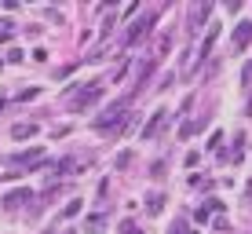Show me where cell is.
Here are the masks:
<instances>
[{
	"instance_id": "11",
	"label": "cell",
	"mask_w": 252,
	"mask_h": 234,
	"mask_svg": "<svg viewBox=\"0 0 252 234\" xmlns=\"http://www.w3.org/2000/svg\"><path fill=\"white\" fill-rule=\"evenodd\" d=\"M102 223H106L102 216H92V220H88V231H102Z\"/></svg>"
},
{
	"instance_id": "10",
	"label": "cell",
	"mask_w": 252,
	"mask_h": 234,
	"mask_svg": "<svg viewBox=\"0 0 252 234\" xmlns=\"http://www.w3.org/2000/svg\"><path fill=\"white\" fill-rule=\"evenodd\" d=\"M161 205H164V198L161 194H150V212H161Z\"/></svg>"
},
{
	"instance_id": "7",
	"label": "cell",
	"mask_w": 252,
	"mask_h": 234,
	"mask_svg": "<svg viewBox=\"0 0 252 234\" xmlns=\"http://www.w3.org/2000/svg\"><path fill=\"white\" fill-rule=\"evenodd\" d=\"M212 209H223V205H220V201H205V205H201V209H197V220H201V223H205V220H208V216H212Z\"/></svg>"
},
{
	"instance_id": "1",
	"label": "cell",
	"mask_w": 252,
	"mask_h": 234,
	"mask_svg": "<svg viewBox=\"0 0 252 234\" xmlns=\"http://www.w3.org/2000/svg\"><path fill=\"white\" fill-rule=\"evenodd\" d=\"M150 26H154V15H146V19H139L135 26H132V30H128V44H139V40H143L146 37V33H150Z\"/></svg>"
},
{
	"instance_id": "6",
	"label": "cell",
	"mask_w": 252,
	"mask_h": 234,
	"mask_svg": "<svg viewBox=\"0 0 252 234\" xmlns=\"http://www.w3.org/2000/svg\"><path fill=\"white\" fill-rule=\"evenodd\" d=\"M30 198H33L30 190H15V194H7V198H4V205H11V209H19V205H22V201H30Z\"/></svg>"
},
{
	"instance_id": "9",
	"label": "cell",
	"mask_w": 252,
	"mask_h": 234,
	"mask_svg": "<svg viewBox=\"0 0 252 234\" xmlns=\"http://www.w3.org/2000/svg\"><path fill=\"white\" fill-rule=\"evenodd\" d=\"M19 165H30V161H40V150H30V154H19V158H15Z\"/></svg>"
},
{
	"instance_id": "3",
	"label": "cell",
	"mask_w": 252,
	"mask_h": 234,
	"mask_svg": "<svg viewBox=\"0 0 252 234\" xmlns=\"http://www.w3.org/2000/svg\"><path fill=\"white\" fill-rule=\"evenodd\" d=\"M99 99V84H88V88L81 92V99H73V110H84L88 102H95Z\"/></svg>"
},
{
	"instance_id": "2",
	"label": "cell",
	"mask_w": 252,
	"mask_h": 234,
	"mask_svg": "<svg viewBox=\"0 0 252 234\" xmlns=\"http://www.w3.org/2000/svg\"><path fill=\"white\" fill-rule=\"evenodd\" d=\"M205 19H208V4H197L194 11H190V19H187V33H190V37L201 30V22H205Z\"/></svg>"
},
{
	"instance_id": "8",
	"label": "cell",
	"mask_w": 252,
	"mask_h": 234,
	"mask_svg": "<svg viewBox=\"0 0 252 234\" xmlns=\"http://www.w3.org/2000/svg\"><path fill=\"white\" fill-rule=\"evenodd\" d=\"M33 132H37L33 125H15V128H11V135H15V139H26V135H33Z\"/></svg>"
},
{
	"instance_id": "5",
	"label": "cell",
	"mask_w": 252,
	"mask_h": 234,
	"mask_svg": "<svg viewBox=\"0 0 252 234\" xmlns=\"http://www.w3.org/2000/svg\"><path fill=\"white\" fill-rule=\"evenodd\" d=\"M249 40H252V22H241L238 33H234V44H238V48H249Z\"/></svg>"
},
{
	"instance_id": "4",
	"label": "cell",
	"mask_w": 252,
	"mask_h": 234,
	"mask_svg": "<svg viewBox=\"0 0 252 234\" xmlns=\"http://www.w3.org/2000/svg\"><path fill=\"white\" fill-rule=\"evenodd\" d=\"M164 117H168V114H164V110H158V114H154V121H150V125H146V128H143V139H154V135H158V132H161V125H164Z\"/></svg>"
}]
</instances>
